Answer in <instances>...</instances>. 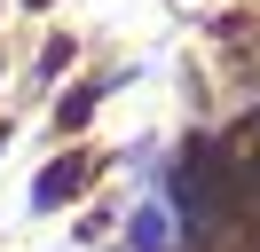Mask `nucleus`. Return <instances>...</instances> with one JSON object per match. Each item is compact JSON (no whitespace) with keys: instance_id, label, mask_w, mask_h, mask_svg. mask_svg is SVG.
<instances>
[{"instance_id":"2","label":"nucleus","mask_w":260,"mask_h":252,"mask_svg":"<svg viewBox=\"0 0 260 252\" xmlns=\"http://www.w3.org/2000/svg\"><path fill=\"white\" fill-rule=\"evenodd\" d=\"M87 110H95V87H79V94H63V110H55V118H63V126H87Z\"/></svg>"},{"instance_id":"3","label":"nucleus","mask_w":260,"mask_h":252,"mask_svg":"<svg viewBox=\"0 0 260 252\" xmlns=\"http://www.w3.org/2000/svg\"><path fill=\"white\" fill-rule=\"evenodd\" d=\"M134 244L158 252V244H166V213H142V220H134Z\"/></svg>"},{"instance_id":"1","label":"nucleus","mask_w":260,"mask_h":252,"mask_svg":"<svg viewBox=\"0 0 260 252\" xmlns=\"http://www.w3.org/2000/svg\"><path fill=\"white\" fill-rule=\"evenodd\" d=\"M87 181H95V166H87V158H55V166L40 173V189H32V197H40V205H71Z\"/></svg>"}]
</instances>
